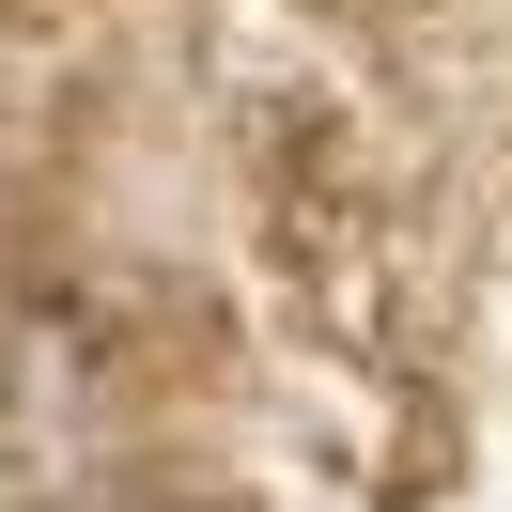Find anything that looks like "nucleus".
I'll return each instance as SVG.
<instances>
[{"label": "nucleus", "mask_w": 512, "mask_h": 512, "mask_svg": "<svg viewBox=\"0 0 512 512\" xmlns=\"http://www.w3.org/2000/svg\"><path fill=\"white\" fill-rule=\"evenodd\" d=\"M94 512H171V497H94Z\"/></svg>", "instance_id": "nucleus-1"}]
</instances>
